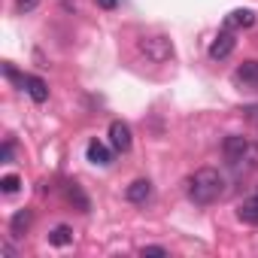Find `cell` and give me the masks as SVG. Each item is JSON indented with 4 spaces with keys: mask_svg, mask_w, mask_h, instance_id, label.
Returning <instances> with one entry per match:
<instances>
[{
    "mask_svg": "<svg viewBox=\"0 0 258 258\" xmlns=\"http://www.w3.org/2000/svg\"><path fill=\"white\" fill-rule=\"evenodd\" d=\"M49 243L58 246V249L70 246V243H73V228H70V225H55V228L49 231Z\"/></svg>",
    "mask_w": 258,
    "mask_h": 258,
    "instance_id": "4fadbf2b",
    "label": "cell"
},
{
    "mask_svg": "<svg viewBox=\"0 0 258 258\" xmlns=\"http://www.w3.org/2000/svg\"><path fill=\"white\" fill-rule=\"evenodd\" d=\"M234 82L246 91H258V61H243L234 70Z\"/></svg>",
    "mask_w": 258,
    "mask_h": 258,
    "instance_id": "5b68a950",
    "label": "cell"
},
{
    "mask_svg": "<svg viewBox=\"0 0 258 258\" xmlns=\"http://www.w3.org/2000/svg\"><path fill=\"white\" fill-rule=\"evenodd\" d=\"M137 52H140L146 61H152V64H167V61H173V55H176L170 37H161V34H155V37H140V40H137Z\"/></svg>",
    "mask_w": 258,
    "mask_h": 258,
    "instance_id": "3957f363",
    "label": "cell"
},
{
    "mask_svg": "<svg viewBox=\"0 0 258 258\" xmlns=\"http://www.w3.org/2000/svg\"><path fill=\"white\" fill-rule=\"evenodd\" d=\"M222 155H225V161H228L231 167H243V164L255 167V164H258V146H252L243 134H231V137H225V143H222Z\"/></svg>",
    "mask_w": 258,
    "mask_h": 258,
    "instance_id": "7a4b0ae2",
    "label": "cell"
},
{
    "mask_svg": "<svg viewBox=\"0 0 258 258\" xmlns=\"http://www.w3.org/2000/svg\"><path fill=\"white\" fill-rule=\"evenodd\" d=\"M25 91H28V97L34 103H46L49 100V85L40 76H25Z\"/></svg>",
    "mask_w": 258,
    "mask_h": 258,
    "instance_id": "8fae6325",
    "label": "cell"
},
{
    "mask_svg": "<svg viewBox=\"0 0 258 258\" xmlns=\"http://www.w3.org/2000/svg\"><path fill=\"white\" fill-rule=\"evenodd\" d=\"M40 7V0H16V13L25 16V13H34Z\"/></svg>",
    "mask_w": 258,
    "mask_h": 258,
    "instance_id": "e0dca14e",
    "label": "cell"
},
{
    "mask_svg": "<svg viewBox=\"0 0 258 258\" xmlns=\"http://www.w3.org/2000/svg\"><path fill=\"white\" fill-rule=\"evenodd\" d=\"M255 25V13L252 10H234L225 16V31H246Z\"/></svg>",
    "mask_w": 258,
    "mask_h": 258,
    "instance_id": "ba28073f",
    "label": "cell"
},
{
    "mask_svg": "<svg viewBox=\"0 0 258 258\" xmlns=\"http://www.w3.org/2000/svg\"><path fill=\"white\" fill-rule=\"evenodd\" d=\"M0 161H4V164H10V161H13V140H7V143H4V149H0Z\"/></svg>",
    "mask_w": 258,
    "mask_h": 258,
    "instance_id": "ac0fdd59",
    "label": "cell"
},
{
    "mask_svg": "<svg viewBox=\"0 0 258 258\" xmlns=\"http://www.w3.org/2000/svg\"><path fill=\"white\" fill-rule=\"evenodd\" d=\"M31 222H34V210H28V207L19 210V213L10 219V237H13V240H22L25 231L31 228Z\"/></svg>",
    "mask_w": 258,
    "mask_h": 258,
    "instance_id": "9c48e42d",
    "label": "cell"
},
{
    "mask_svg": "<svg viewBox=\"0 0 258 258\" xmlns=\"http://www.w3.org/2000/svg\"><path fill=\"white\" fill-rule=\"evenodd\" d=\"M131 143H134V137H131V124L121 121V118L109 121V146H112L115 152H127V149H131Z\"/></svg>",
    "mask_w": 258,
    "mask_h": 258,
    "instance_id": "277c9868",
    "label": "cell"
},
{
    "mask_svg": "<svg viewBox=\"0 0 258 258\" xmlns=\"http://www.w3.org/2000/svg\"><path fill=\"white\" fill-rule=\"evenodd\" d=\"M243 115H246L249 121H255V124H258V103H252V106H243Z\"/></svg>",
    "mask_w": 258,
    "mask_h": 258,
    "instance_id": "d6986e66",
    "label": "cell"
},
{
    "mask_svg": "<svg viewBox=\"0 0 258 258\" xmlns=\"http://www.w3.org/2000/svg\"><path fill=\"white\" fill-rule=\"evenodd\" d=\"M225 195V176L216 167H201L188 176V198L198 207H210Z\"/></svg>",
    "mask_w": 258,
    "mask_h": 258,
    "instance_id": "6da1fadb",
    "label": "cell"
},
{
    "mask_svg": "<svg viewBox=\"0 0 258 258\" xmlns=\"http://www.w3.org/2000/svg\"><path fill=\"white\" fill-rule=\"evenodd\" d=\"M140 255H143V258H167L170 249H164V246H143Z\"/></svg>",
    "mask_w": 258,
    "mask_h": 258,
    "instance_id": "2e32d148",
    "label": "cell"
},
{
    "mask_svg": "<svg viewBox=\"0 0 258 258\" xmlns=\"http://www.w3.org/2000/svg\"><path fill=\"white\" fill-rule=\"evenodd\" d=\"M22 188V179L16 176V173H7V176H0V191L4 195H16Z\"/></svg>",
    "mask_w": 258,
    "mask_h": 258,
    "instance_id": "9a60e30c",
    "label": "cell"
},
{
    "mask_svg": "<svg viewBox=\"0 0 258 258\" xmlns=\"http://www.w3.org/2000/svg\"><path fill=\"white\" fill-rule=\"evenodd\" d=\"M112 146H106V143H100V140H91L88 146H85V158L91 161V164H97V167H109L112 164Z\"/></svg>",
    "mask_w": 258,
    "mask_h": 258,
    "instance_id": "52a82bcc",
    "label": "cell"
},
{
    "mask_svg": "<svg viewBox=\"0 0 258 258\" xmlns=\"http://www.w3.org/2000/svg\"><path fill=\"white\" fill-rule=\"evenodd\" d=\"M0 255H4V258H16V249H13V243H4V246H0Z\"/></svg>",
    "mask_w": 258,
    "mask_h": 258,
    "instance_id": "ffe728a7",
    "label": "cell"
},
{
    "mask_svg": "<svg viewBox=\"0 0 258 258\" xmlns=\"http://www.w3.org/2000/svg\"><path fill=\"white\" fill-rule=\"evenodd\" d=\"M124 198L131 201V204H146L152 198V182L149 179H134L131 185L124 188Z\"/></svg>",
    "mask_w": 258,
    "mask_h": 258,
    "instance_id": "30bf717a",
    "label": "cell"
},
{
    "mask_svg": "<svg viewBox=\"0 0 258 258\" xmlns=\"http://www.w3.org/2000/svg\"><path fill=\"white\" fill-rule=\"evenodd\" d=\"M94 4H97L100 10H115V7H118V0H94Z\"/></svg>",
    "mask_w": 258,
    "mask_h": 258,
    "instance_id": "44dd1931",
    "label": "cell"
},
{
    "mask_svg": "<svg viewBox=\"0 0 258 258\" xmlns=\"http://www.w3.org/2000/svg\"><path fill=\"white\" fill-rule=\"evenodd\" d=\"M237 219L246 222V225H258V195L246 198V201L237 207Z\"/></svg>",
    "mask_w": 258,
    "mask_h": 258,
    "instance_id": "7c38bea8",
    "label": "cell"
},
{
    "mask_svg": "<svg viewBox=\"0 0 258 258\" xmlns=\"http://www.w3.org/2000/svg\"><path fill=\"white\" fill-rule=\"evenodd\" d=\"M234 46H237L234 31H222V34L210 43V58H213V61H225V58L234 52Z\"/></svg>",
    "mask_w": 258,
    "mask_h": 258,
    "instance_id": "8992f818",
    "label": "cell"
},
{
    "mask_svg": "<svg viewBox=\"0 0 258 258\" xmlns=\"http://www.w3.org/2000/svg\"><path fill=\"white\" fill-rule=\"evenodd\" d=\"M67 201L79 210V213H88L91 210V204H88V198H85V191L76 185V182H67Z\"/></svg>",
    "mask_w": 258,
    "mask_h": 258,
    "instance_id": "5bb4252c",
    "label": "cell"
}]
</instances>
